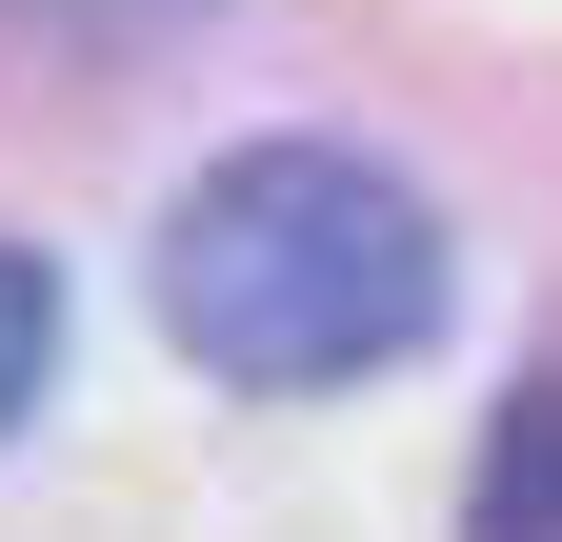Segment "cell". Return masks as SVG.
I'll use <instances>...</instances> for the list:
<instances>
[{"label":"cell","instance_id":"cell-1","mask_svg":"<svg viewBox=\"0 0 562 542\" xmlns=\"http://www.w3.org/2000/svg\"><path fill=\"white\" fill-rule=\"evenodd\" d=\"M442 201L362 142H241L161 201V342L241 402H322L442 342Z\"/></svg>","mask_w":562,"mask_h":542},{"label":"cell","instance_id":"cell-2","mask_svg":"<svg viewBox=\"0 0 562 542\" xmlns=\"http://www.w3.org/2000/svg\"><path fill=\"white\" fill-rule=\"evenodd\" d=\"M482 542H562V382L503 402V442H482Z\"/></svg>","mask_w":562,"mask_h":542},{"label":"cell","instance_id":"cell-3","mask_svg":"<svg viewBox=\"0 0 562 542\" xmlns=\"http://www.w3.org/2000/svg\"><path fill=\"white\" fill-rule=\"evenodd\" d=\"M41 382H60V261H41V241H0V442L41 422Z\"/></svg>","mask_w":562,"mask_h":542}]
</instances>
